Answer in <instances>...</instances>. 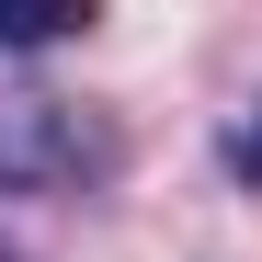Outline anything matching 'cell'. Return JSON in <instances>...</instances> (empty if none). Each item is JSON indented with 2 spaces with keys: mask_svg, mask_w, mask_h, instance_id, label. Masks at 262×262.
Listing matches in <instances>:
<instances>
[{
  "mask_svg": "<svg viewBox=\"0 0 262 262\" xmlns=\"http://www.w3.org/2000/svg\"><path fill=\"white\" fill-rule=\"evenodd\" d=\"M114 125L80 103H0V183H103Z\"/></svg>",
  "mask_w": 262,
  "mask_h": 262,
  "instance_id": "cell-1",
  "label": "cell"
},
{
  "mask_svg": "<svg viewBox=\"0 0 262 262\" xmlns=\"http://www.w3.org/2000/svg\"><path fill=\"white\" fill-rule=\"evenodd\" d=\"M103 0H0V46L34 57V46H69V34H92Z\"/></svg>",
  "mask_w": 262,
  "mask_h": 262,
  "instance_id": "cell-2",
  "label": "cell"
},
{
  "mask_svg": "<svg viewBox=\"0 0 262 262\" xmlns=\"http://www.w3.org/2000/svg\"><path fill=\"white\" fill-rule=\"evenodd\" d=\"M228 183H251V194H262V103L228 125Z\"/></svg>",
  "mask_w": 262,
  "mask_h": 262,
  "instance_id": "cell-3",
  "label": "cell"
}]
</instances>
